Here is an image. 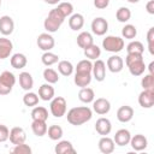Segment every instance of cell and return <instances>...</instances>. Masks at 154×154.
I'll return each instance as SVG.
<instances>
[{"label": "cell", "mask_w": 154, "mask_h": 154, "mask_svg": "<svg viewBox=\"0 0 154 154\" xmlns=\"http://www.w3.org/2000/svg\"><path fill=\"white\" fill-rule=\"evenodd\" d=\"M116 18L120 23H126L131 18V11H130V8H128L125 6L119 7L117 10V12H116Z\"/></svg>", "instance_id": "cell-35"}, {"label": "cell", "mask_w": 154, "mask_h": 154, "mask_svg": "<svg viewBox=\"0 0 154 154\" xmlns=\"http://www.w3.org/2000/svg\"><path fill=\"white\" fill-rule=\"evenodd\" d=\"M73 82L79 88L88 87L90 84V82H91V73H76L75 72Z\"/></svg>", "instance_id": "cell-29"}, {"label": "cell", "mask_w": 154, "mask_h": 154, "mask_svg": "<svg viewBox=\"0 0 154 154\" xmlns=\"http://www.w3.org/2000/svg\"><path fill=\"white\" fill-rule=\"evenodd\" d=\"M54 152L57 154H69V153H76V149L73 148L72 143L67 140H63V141H59L58 144H55L54 147Z\"/></svg>", "instance_id": "cell-23"}, {"label": "cell", "mask_w": 154, "mask_h": 154, "mask_svg": "<svg viewBox=\"0 0 154 154\" xmlns=\"http://www.w3.org/2000/svg\"><path fill=\"white\" fill-rule=\"evenodd\" d=\"M13 30H14L13 19L7 14L1 16L0 17V34L4 36H8L13 32Z\"/></svg>", "instance_id": "cell-12"}, {"label": "cell", "mask_w": 154, "mask_h": 154, "mask_svg": "<svg viewBox=\"0 0 154 154\" xmlns=\"http://www.w3.org/2000/svg\"><path fill=\"white\" fill-rule=\"evenodd\" d=\"M38 100H40L38 95L32 91H26L23 96V103L28 107H35L38 103Z\"/></svg>", "instance_id": "cell-36"}, {"label": "cell", "mask_w": 154, "mask_h": 154, "mask_svg": "<svg viewBox=\"0 0 154 154\" xmlns=\"http://www.w3.org/2000/svg\"><path fill=\"white\" fill-rule=\"evenodd\" d=\"M47 124L45 120H32L31 123V130L34 132V135H36L37 137H42L47 134Z\"/></svg>", "instance_id": "cell-26"}, {"label": "cell", "mask_w": 154, "mask_h": 154, "mask_svg": "<svg viewBox=\"0 0 154 154\" xmlns=\"http://www.w3.org/2000/svg\"><path fill=\"white\" fill-rule=\"evenodd\" d=\"M43 78L47 83L49 84H55L58 81H59V75L55 70L51 69V67H47L43 70Z\"/></svg>", "instance_id": "cell-37"}, {"label": "cell", "mask_w": 154, "mask_h": 154, "mask_svg": "<svg viewBox=\"0 0 154 154\" xmlns=\"http://www.w3.org/2000/svg\"><path fill=\"white\" fill-rule=\"evenodd\" d=\"M128 69H129V72L132 75V76H141L143 75V72L146 71V64H144V60L143 58L142 59H138V60H135L132 63H130L129 65H126Z\"/></svg>", "instance_id": "cell-21"}, {"label": "cell", "mask_w": 154, "mask_h": 154, "mask_svg": "<svg viewBox=\"0 0 154 154\" xmlns=\"http://www.w3.org/2000/svg\"><path fill=\"white\" fill-rule=\"evenodd\" d=\"M41 61L46 66H52V65H54V64H57L59 61V57L57 54H54V53H52V52L48 51V52H45L42 54Z\"/></svg>", "instance_id": "cell-39"}, {"label": "cell", "mask_w": 154, "mask_h": 154, "mask_svg": "<svg viewBox=\"0 0 154 154\" xmlns=\"http://www.w3.org/2000/svg\"><path fill=\"white\" fill-rule=\"evenodd\" d=\"M108 30V22L103 17H96L91 22V31L96 36H103Z\"/></svg>", "instance_id": "cell-8"}, {"label": "cell", "mask_w": 154, "mask_h": 154, "mask_svg": "<svg viewBox=\"0 0 154 154\" xmlns=\"http://www.w3.org/2000/svg\"><path fill=\"white\" fill-rule=\"evenodd\" d=\"M91 117H93V111L88 106L73 107L66 114L67 122L75 126H79V125L89 122L91 119Z\"/></svg>", "instance_id": "cell-1"}, {"label": "cell", "mask_w": 154, "mask_h": 154, "mask_svg": "<svg viewBox=\"0 0 154 154\" xmlns=\"http://www.w3.org/2000/svg\"><path fill=\"white\" fill-rule=\"evenodd\" d=\"M128 2H130V4H137L140 0H126Z\"/></svg>", "instance_id": "cell-51"}, {"label": "cell", "mask_w": 154, "mask_h": 154, "mask_svg": "<svg viewBox=\"0 0 154 154\" xmlns=\"http://www.w3.org/2000/svg\"><path fill=\"white\" fill-rule=\"evenodd\" d=\"M146 10L149 14H154V0H149L146 4Z\"/></svg>", "instance_id": "cell-48"}, {"label": "cell", "mask_w": 154, "mask_h": 154, "mask_svg": "<svg viewBox=\"0 0 154 154\" xmlns=\"http://www.w3.org/2000/svg\"><path fill=\"white\" fill-rule=\"evenodd\" d=\"M66 108H67V102H66L65 97L54 96L51 100L49 109H51L52 116H54L55 118H61L63 116H65L66 114Z\"/></svg>", "instance_id": "cell-5"}, {"label": "cell", "mask_w": 154, "mask_h": 154, "mask_svg": "<svg viewBox=\"0 0 154 154\" xmlns=\"http://www.w3.org/2000/svg\"><path fill=\"white\" fill-rule=\"evenodd\" d=\"M47 134H48V137L52 140V141H58L63 137L64 135V131H63V128L60 125H51L48 129H47Z\"/></svg>", "instance_id": "cell-34"}, {"label": "cell", "mask_w": 154, "mask_h": 154, "mask_svg": "<svg viewBox=\"0 0 154 154\" xmlns=\"http://www.w3.org/2000/svg\"><path fill=\"white\" fill-rule=\"evenodd\" d=\"M73 70H75V66L69 60H60L58 63V71L63 76H70V75H72Z\"/></svg>", "instance_id": "cell-33"}, {"label": "cell", "mask_w": 154, "mask_h": 154, "mask_svg": "<svg viewBox=\"0 0 154 154\" xmlns=\"http://www.w3.org/2000/svg\"><path fill=\"white\" fill-rule=\"evenodd\" d=\"M95 130L101 136L109 135V132L112 130V123H111V120L108 118H105V117L99 118L96 120V123H95Z\"/></svg>", "instance_id": "cell-14"}, {"label": "cell", "mask_w": 154, "mask_h": 154, "mask_svg": "<svg viewBox=\"0 0 154 154\" xmlns=\"http://www.w3.org/2000/svg\"><path fill=\"white\" fill-rule=\"evenodd\" d=\"M8 136H10V130L6 125L4 124H0V142H5L8 140Z\"/></svg>", "instance_id": "cell-45"}, {"label": "cell", "mask_w": 154, "mask_h": 154, "mask_svg": "<svg viewBox=\"0 0 154 154\" xmlns=\"http://www.w3.org/2000/svg\"><path fill=\"white\" fill-rule=\"evenodd\" d=\"M19 85L22 87V89L29 91L30 89H32L34 87V78L32 76L26 72V71H23L19 73Z\"/></svg>", "instance_id": "cell-25"}, {"label": "cell", "mask_w": 154, "mask_h": 154, "mask_svg": "<svg viewBox=\"0 0 154 154\" xmlns=\"http://www.w3.org/2000/svg\"><path fill=\"white\" fill-rule=\"evenodd\" d=\"M65 20V17L57 10V8H53L49 11L47 18L45 19L43 22V26L46 29L47 32L52 34V32H55L59 30V28L61 26V24L64 23Z\"/></svg>", "instance_id": "cell-2"}, {"label": "cell", "mask_w": 154, "mask_h": 154, "mask_svg": "<svg viewBox=\"0 0 154 154\" xmlns=\"http://www.w3.org/2000/svg\"><path fill=\"white\" fill-rule=\"evenodd\" d=\"M13 154H31L32 153V149L29 144H25L24 143H19V144H16L14 148L11 150Z\"/></svg>", "instance_id": "cell-42"}, {"label": "cell", "mask_w": 154, "mask_h": 154, "mask_svg": "<svg viewBox=\"0 0 154 154\" xmlns=\"http://www.w3.org/2000/svg\"><path fill=\"white\" fill-rule=\"evenodd\" d=\"M148 69H149V73H152V75H154V61H152V63L149 64V66H148Z\"/></svg>", "instance_id": "cell-50"}, {"label": "cell", "mask_w": 154, "mask_h": 154, "mask_svg": "<svg viewBox=\"0 0 154 154\" xmlns=\"http://www.w3.org/2000/svg\"><path fill=\"white\" fill-rule=\"evenodd\" d=\"M126 52L128 53H136V54H143L144 52V46L142 42L140 41H131L128 46H126Z\"/></svg>", "instance_id": "cell-41"}, {"label": "cell", "mask_w": 154, "mask_h": 154, "mask_svg": "<svg viewBox=\"0 0 154 154\" xmlns=\"http://www.w3.org/2000/svg\"><path fill=\"white\" fill-rule=\"evenodd\" d=\"M13 51V43L10 38H7L6 36L0 37V59L4 60L6 58H8L11 55Z\"/></svg>", "instance_id": "cell-16"}, {"label": "cell", "mask_w": 154, "mask_h": 154, "mask_svg": "<svg viewBox=\"0 0 154 154\" xmlns=\"http://www.w3.org/2000/svg\"><path fill=\"white\" fill-rule=\"evenodd\" d=\"M78 99L84 102V103H90L94 101L95 99V93L91 88L89 87H84V88H81L79 93H78Z\"/></svg>", "instance_id": "cell-28"}, {"label": "cell", "mask_w": 154, "mask_h": 154, "mask_svg": "<svg viewBox=\"0 0 154 154\" xmlns=\"http://www.w3.org/2000/svg\"><path fill=\"white\" fill-rule=\"evenodd\" d=\"M107 67L111 72L113 73H118L123 70L124 67V60L122 57L114 54V55H111L108 59H107Z\"/></svg>", "instance_id": "cell-15"}, {"label": "cell", "mask_w": 154, "mask_h": 154, "mask_svg": "<svg viewBox=\"0 0 154 154\" xmlns=\"http://www.w3.org/2000/svg\"><path fill=\"white\" fill-rule=\"evenodd\" d=\"M109 5V0H94V6L99 10H103Z\"/></svg>", "instance_id": "cell-47"}, {"label": "cell", "mask_w": 154, "mask_h": 154, "mask_svg": "<svg viewBox=\"0 0 154 154\" xmlns=\"http://www.w3.org/2000/svg\"><path fill=\"white\" fill-rule=\"evenodd\" d=\"M54 94H55L54 88L52 87V84H49L47 82L45 84L40 85V88H38V97L42 101H51L54 97Z\"/></svg>", "instance_id": "cell-20"}, {"label": "cell", "mask_w": 154, "mask_h": 154, "mask_svg": "<svg viewBox=\"0 0 154 154\" xmlns=\"http://www.w3.org/2000/svg\"><path fill=\"white\" fill-rule=\"evenodd\" d=\"M136 35H137V29L132 24H125L124 28L122 29V36H123V38L134 40L136 37Z\"/></svg>", "instance_id": "cell-38"}, {"label": "cell", "mask_w": 154, "mask_h": 154, "mask_svg": "<svg viewBox=\"0 0 154 154\" xmlns=\"http://www.w3.org/2000/svg\"><path fill=\"white\" fill-rule=\"evenodd\" d=\"M125 43H124V38L119 37V36H113V35H108L102 40V47L105 51L111 52V53H119L120 51H123Z\"/></svg>", "instance_id": "cell-3"}, {"label": "cell", "mask_w": 154, "mask_h": 154, "mask_svg": "<svg viewBox=\"0 0 154 154\" xmlns=\"http://www.w3.org/2000/svg\"><path fill=\"white\" fill-rule=\"evenodd\" d=\"M93 109L100 116L107 114L111 109V102L105 97H99L93 101Z\"/></svg>", "instance_id": "cell-13"}, {"label": "cell", "mask_w": 154, "mask_h": 154, "mask_svg": "<svg viewBox=\"0 0 154 154\" xmlns=\"http://www.w3.org/2000/svg\"><path fill=\"white\" fill-rule=\"evenodd\" d=\"M91 70H93V63L89 59L81 60L75 67L76 73H91Z\"/></svg>", "instance_id": "cell-32"}, {"label": "cell", "mask_w": 154, "mask_h": 154, "mask_svg": "<svg viewBox=\"0 0 154 154\" xmlns=\"http://www.w3.org/2000/svg\"><path fill=\"white\" fill-rule=\"evenodd\" d=\"M129 143H130L131 148H132L135 152H142V150H144V149L147 148V146H148V140H147V137H146L144 135L137 134V135H135V136H131Z\"/></svg>", "instance_id": "cell-11"}, {"label": "cell", "mask_w": 154, "mask_h": 154, "mask_svg": "<svg viewBox=\"0 0 154 154\" xmlns=\"http://www.w3.org/2000/svg\"><path fill=\"white\" fill-rule=\"evenodd\" d=\"M16 84V76L10 71H4L0 75V95H8Z\"/></svg>", "instance_id": "cell-4"}, {"label": "cell", "mask_w": 154, "mask_h": 154, "mask_svg": "<svg viewBox=\"0 0 154 154\" xmlns=\"http://www.w3.org/2000/svg\"><path fill=\"white\" fill-rule=\"evenodd\" d=\"M84 25V17L83 14L81 13H72L70 16V19H69V26L71 30L73 31H77V30H81Z\"/></svg>", "instance_id": "cell-24"}, {"label": "cell", "mask_w": 154, "mask_h": 154, "mask_svg": "<svg viewBox=\"0 0 154 154\" xmlns=\"http://www.w3.org/2000/svg\"><path fill=\"white\" fill-rule=\"evenodd\" d=\"M138 103L143 108H152L154 106V89H143L138 95Z\"/></svg>", "instance_id": "cell-7"}, {"label": "cell", "mask_w": 154, "mask_h": 154, "mask_svg": "<svg viewBox=\"0 0 154 154\" xmlns=\"http://www.w3.org/2000/svg\"><path fill=\"white\" fill-rule=\"evenodd\" d=\"M36 43H37V47L41 51L48 52V51H51L55 46V40H54V37L49 32H42V34H40L37 36Z\"/></svg>", "instance_id": "cell-6"}, {"label": "cell", "mask_w": 154, "mask_h": 154, "mask_svg": "<svg viewBox=\"0 0 154 154\" xmlns=\"http://www.w3.org/2000/svg\"><path fill=\"white\" fill-rule=\"evenodd\" d=\"M10 64H11V66H12L13 69L19 70V69H23V67L26 66V64H28V58H26L25 54H23V53H14V54L11 57V59H10Z\"/></svg>", "instance_id": "cell-22"}, {"label": "cell", "mask_w": 154, "mask_h": 154, "mask_svg": "<svg viewBox=\"0 0 154 154\" xmlns=\"http://www.w3.org/2000/svg\"><path fill=\"white\" fill-rule=\"evenodd\" d=\"M114 148H116V143H114L113 138H111L108 136H102L99 140V149L101 153L111 154L114 152Z\"/></svg>", "instance_id": "cell-18"}, {"label": "cell", "mask_w": 154, "mask_h": 154, "mask_svg": "<svg viewBox=\"0 0 154 154\" xmlns=\"http://www.w3.org/2000/svg\"><path fill=\"white\" fill-rule=\"evenodd\" d=\"M91 73H93V77L97 82H102L106 78V64H105V61L96 59L95 63L93 64Z\"/></svg>", "instance_id": "cell-9"}, {"label": "cell", "mask_w": 154, "mask_h": 154, "mask_svg": "<svg viewBox=\"0 0 154 154\" xmlns=\"http://www.w3.org/2000/svg\"><path fill=\"white\" fill-rule=\"evenodd\" d=\"M83 51H84L85 58H88L89 60H96V59L101 55V49H100V47H99L97 45H95V43L90 45L89 47H87V48L83 49Z\"/></svg>", "instance_id": "cell-31"}, {"label": "cell", "mask_w": 154, "mask_h": 154, "mask_svg": "<svg viewBox=\"0 0 154 154\" xmlns=\"http://www.w3.org/2000/svg\"><path fill=\"white\" fill-rule=\"evenodd\" d=\"M134 117V108L129 105H124L118 108L117 111V119L120 123H128Z\"/></svg>", "instance_id": "cell-17"}, {"label": "cell", "mask_w": 154, "mask_h": 154, "mask_svg": "<svg viewBox=\"0 0 154 154\" xmlns=\"http://www.w3.org/2000/svg\"><path fill=\"white\" fill-rule=\"evenodd\" d=\"M32 120H47L48 119V109L43 106H35L31 111Z\"/></svg>", "instance_id": "cell-30"}, {"label": "cell", "mask_w": 154, "mask_h": 154, "mask_svg": "<svg viewBox=\"0 0 154 154\" xmlns=\"http://www.w3.org/2000/svg\"><path fill=\"white\" fill-rule=\"evenodd\" d=\"M46 4H49V5H58L60 2V0H43Z\"/></svg>", "instance_id": "cell-49"}, {"label": "cell", "mask_w": 154, "mask_h": 154, "mask_svg": "<svg viewBox=\"0 0 154 154\" xmlns=\"http://www.w3.org/2000/svg\"><path fill=\"white\" fill-rule=\"evenodd\" d=\"M143 58V54H136V53H128L126 54V58H125V64L129 65L130 63L135 61V60H138V59H142Z\"/></svg>", "instance_id": "cell-46"}, {"label": "cell", "mask_w": 154, "mask_h": 154, "mask_svg": "<svg viewBox=\"0 0 154 154\" xmlns=\"http://www.w3.org/2000/svg\"><path fill=\"white\" fill-rule=\"evenodd\" d=\"M8 140L11 141L12 144H19V143H24L26 140V134L24 131L23 128L20 126H14L10 130V136Z\"/></svg>", "instance_id": "cell-10"}, {"label": "cell", "mask_w": 154, "mask_h": 154, "mask_svg": "<svg viewBox=\"0 0 154 154\" xmlns=\"http://www.w3.org/2000/svg\"><path fill=\"white\" fill-rule=\"evenodd\" d=\"M130 138H131V134H130L129 130H126V129H119V130L116 132V135H114V137H113V141H114V143H116L117 146L124 147V146L129 144Z\"/></svg>", "instance_id": "cell-19"}, {"label": "cell", "mask_w": 154, "mask_h": 154, "mask_svg": "<svg viewBox=\"0 0 154 154\" xmlns=\"http://www.w3.org/2000/svg\"><path fill=\"white\" fill-rule=\"evenodd\" d=\"M93 43H94L93 35H91L90 32H88V31H82V32L77 36V45H78L81 48H83V49H85L87 47H89V46L93 45Z\"/></svg>", "instance_id": "cell-27"}, {"label": "cell", "mask_w": 154, "mask_h": 154, "mask_svg": "<svg viewBox=\"0 0 154 154\" xmlns=\"http://www.w3.org/2000/svg\"><path fill=\"white\" fill-rule=\"evenodd\" d=\"M55 8H57L65 18L69 17V16H71V14L73 13V5H72L71 2H67V1H65V2H59Z\"/></svg>", "instance_id": "cell-40"}, {"label": "cell", "mask_w": 154, "mask_h": 154, "mask_svg": "<svg viewBox=\"0 0 154 154\" xmlns=\"http://www.w3.org/2000/svg\"><path fill=\"white\" fill-rule=\"evenodd\" d=\"M147 42H148V49L149 53L154 54V28H150L147 32Z\"/></svg>", "instance_id": "cell-44"}, {"label": "cell", "mask_w": 154, "mask_h": 154, "mask_svg": "<svg viewBox=\"0 0 154 154\" xmlns=\"http://www.w3.org/2000/svg\"><path fill=\"white\" fill-rule=\"evenodd\" d=\"M0 6H1V0H0Z\"/></svg>", "instance_id": "cell-52"}, {"label": "cell", "mask_w": 154, "mask_h": 154, "mask_svg": "<svg viewBox=\"0 0 154 154\" xmlns=\"http://www.w3.org/2000/svg\"><path fill=\"white\" fill-rule=\"evenodd\" d=\"M141 85L143 89H154V75H144V77L141 79Z\"/></svg>", "instance_id": "cell-43"}]
</instances>
